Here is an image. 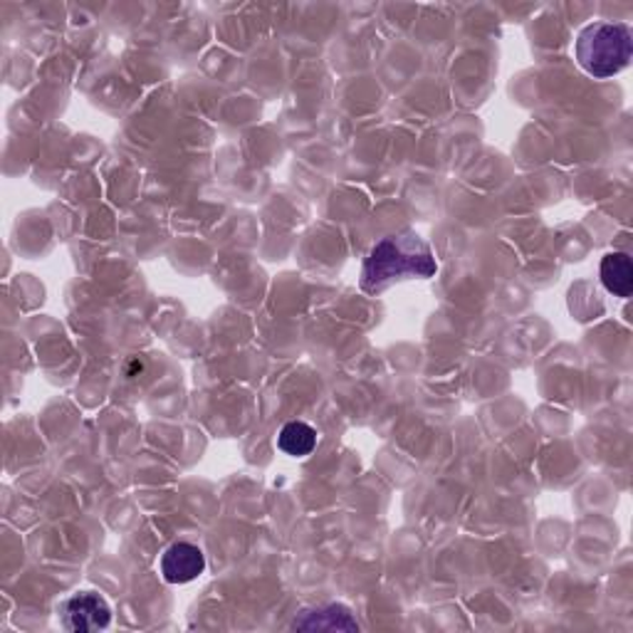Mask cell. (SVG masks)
Listing matches in <instances>:
<instances>
[{"mask_svg": "<svg viewBox=\"0 0 633 633\" xmlns=\"http://www.w3.org/2000/svg\"><path fill=\"white\" fill-rule=\"evenodd\" d=\"M438 273V260L428 243L414 230L388 236L376 243L362 265L359 287L366 295H379L388 285L406 277H433Z\"/></svg>", "mask_w": 633, "mask_h": 633, "instance_id": "obj_1", "label": "cell"}, {"mask_svg": "<svg viewBox=\"0 0 633 633\" xmlns=\"http://www.w3.org/2000/svg\"><path fill=\"white\" fill-rule=\"evenodd\" d=\"M576 62L594 80H609L631 62L633 36L626 23H592L576 38Z\"/></svg>", "mask_w": 633, "mask_h": 633, "instance_id": "obj_2", "label": "cell"}, {"mask_svg": "<svg viewBox=\"0 0 633 633\" xmlns=\"http://www.w3.org/2000/svg\"><path fill=\"white\" fill-rule=\"evenodd\" d=\"M62 626L75 633L102 631L112 624V606L97 592H77L60 604Z\"/></svg>", "mask_w": 633, "mask_h": 633, "instance_id": "obj_3", "label": "cell"}, {"mask_svg": "<svg viewBox=\"0 0 633 633\" xmlns=\"http://www.w3.org/2000/svg\"><path fill=\"white\" fill-rule=\"evenodd\" d=\"M206 572V554L198 544L174 542L161 554V576L169 584H188Z\"/></svg>", "mask_w": 633, "mask_h": 633, "instance_id": "obj_4", "label": "cell"}, {"mask_svg": "<svg viewBox=\"0 0 633 633\" xmlns=\"http://www.w3.org/2000/svg\"><path fill=\"white\" fill-rule=\"evenodd\" d=\"M293 631H359V621L354 619L352 609L344 604H325L317 609L299 611L290 624Z\"/></svg>", "mask_w": 633, "mask_h": 633, "instance_id": "obj_5", "label": "cell"}, {"mask_svg": "<svg viewBox=\"0 0 633 633\" xmlns=\"http://www.w3.org/2000/svg\"><path fill=\"white\" fill-rule=\"evenodd\" d=\"M599 275H602V283L611 295L624 297V299L631 297V293H633V265H631V258L626 253L604 255Z\"/></svg>", "mask_w": 633, "mask_h": 633, "instance_id": "obj_6", "label": "cell"}, {"mask_svg": "<svg viewBox=\"0 0 633 633\" xmlns=\"http://www.w3.org/2000/svg\"><path fill=\"white\" fill-rule=\"evenodd\" d=\"M277 446L283 453L293 455V458H305V455L317 448V431L305 424V421H290L285 424L280 436H277Z\"/></svg>", "mask_w": 633, "mask_h": 633, "instance_id": "obj_7", "label": "cell"}]
</instances>
